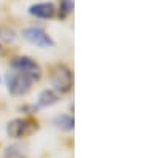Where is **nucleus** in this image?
I'll return each mask as SVG.
<instances>
[{
    "label": "nucleus",
    "mask_w": 159,
    "mask_h": 158,
    "mask_svg": "<svg viewBox=\"0 0 159 158\" xmlns=\"http://www.w3.org/2000/svg\"><path fill=\"white\" fill-rule=\"evenodd\" d=\"M51 83L54 86V89L59 91V93H67V91H70V88L73 85L72 70L64 64L56 65L51 72Z\"/></svg>",
    "instance_id": "obj_1"
},
{
    "label": "nucleus",
    "mask_w": 159,
    "mask_h": 158,
    "mask_svg": "<svg viewBox=\"0 0 159 158\" xmlns=\"http://www.w3.org/2000/svg\"><path fill=\"white\" fill-rule=\"evenodd\" d=\"M7 85H8V91L15 96H22L25 93L30 91L32 86V80L25 75L21 74L18 70H13L7 75Z\"/></svg>",
    "instance_id": "obj_2"
},
{
    "label": "nucleus",
    "mask_w": 159,
    "mask_h": 158,
    "mask_svg": "<svg viewBox=\"0 0 159 158\" xmlns=\"http://www.w3.org/2000/svg\"><path fill=\"white\" fill-rule=\"evenodd\" d=\"M11 65L13 69L21 72V74H25L30 80H40L42 78V67L32 59V58H27V56H18V58H13L11 61Z\"/></svg>",
    "instance_id": "obj_3"
},
{
    "label": "nucleus",
    "mask_w": 159,
    "mask_h": 158,
    "mask_svg": "<svg viewBox=\"0 0 159 158\" xmlns=\"http://www.w3.org/2000/svg\"><path fill=\"white\" fill-rule=\"evenodd\" d=\"M37 128V123L30 118H15L7 125V133L13 139H21L24 136L30 134Z\"/></svg>",
    "instance_id": "obj_4"
},
{
    "label": "nucleus",
    "mask_w": 159,
    "mask_h": 158,
    "mask_svg": "<svg viewBox=\"0 0 159 158\" xmlns=\"http://www.w3.org/2000/svg\"><path fill=\"white\" fill-rule=\"evenodd\" d=\"M22 35L25 40H29L30 43L34 45H38V46H52L54 42H52V38L42 29V27H25L22 31Z\"/></svg>",
    "instance_id": "obj_5"
},
{
    "label": "nucleus",
    "mask_w": 159,
    "mask_h": 158,
    "mask_svg": "<svg viewBox=\"0 0 159 158\" xmlns=\"http://www.w3.org/2000/svg\"><path fill=\"white\" fill-rule=\"evenodd\" d=\"M54 5L49 3V2H43V3H35L29 8V13L32 16H37V18H52L54 16Z\"/></svg>",
    "instance_id": "obj_6"
},
{
    "label": "nucleus",
    "mask_w": 159,
    "mask_h": 158,
    "mask_svg": "<svg viewBox=\"0 0 159 158\" xmlns=\"http://www.w3.org/2000/svg\"><path fill=\"white\" fill-rule=\"evenodd\" d=\"M57 99H59V96L52 89H45L38 96V105H42V107H48V105L56 104Z\"/></svg>",
    "instance_id": "obj_7"
},
{
    "label": "nucleus",
    "mask_w": 159,
    "mask_h": 158,
    "mask_svg": "<svg viewBox=\"0 0 159 158\" xmlns=\"http://www.w3.org/2000/svg\"><path fill=\"white\" fill-rule=\"evenodd\" d=\"M54 123H56L59 128L65 129V131H70V129H73V126H75V122H73V118H72L70 115H59V117H56Z\"/></svg>",
    "instance_id": "obj_8"
},
{
    "label": "nucleus",
    "mask_w": 159,
    "mask_h": 158,
    "mask_svg": "<svg viewBox=\"0 0 159 158\" xmlns=\"http://www.w3.org/2000/svg\"><path fill=\"white\" fill-rule=\"evenodd\" d=\"M72 10H73L72 0H62V2H61V8H59V15L64 18V16H67Z\"/></svg>",
    "instance_id": "obj_9"
},
{
    "label": "nucleus",
    "mask_w": 159,
    "mask_h": 158,
    "mask_svg": "<svg viewBox=\"0 0 159 158\" xmlns=\"http://www.w3.org/2000/svg\"><path fill=\"white\" fill-rule=\"evenodd\" d=\"M22 149L18 147V146H13V147H8L7 152H5V156L7 158H22Z\"/></svg>",
    "instance_id": "obj_10"
}]
</instances>
